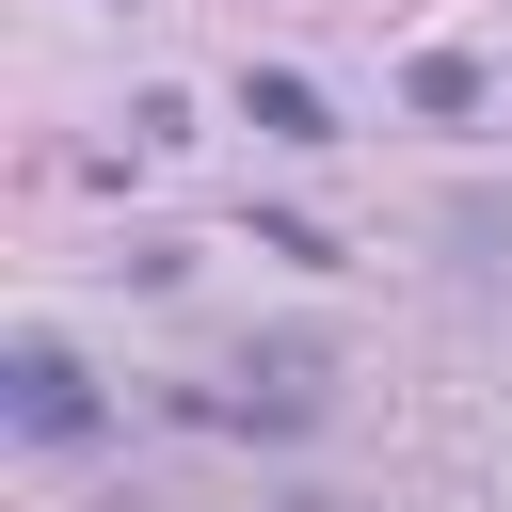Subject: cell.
<instances>
[{"label": "cell", "instance_id": "5b68a950", "mask_svg": "<svg viewBox=\"0 0 512 512\" xmlns=\"http://www.w3.org/2000/svg\"><path fill=\"white\" fill-rule=\"evenodd\" d=\"M288 512H368V496H288Z\"/></svg>", "mask_w": 512, "mask_h": 512}, {"label": "cell", "instance_id": "6da1fadb", "mask_svg": "<svg viewBox=\"0 0 512 512\" xmlns=\"http://www.w3.org/2000/svg\"><path fill=\"white\" fill-rule=\"evenodd\" d=\"M320 400H336V352L320 336H256L224 384H192V416H224V432H320Z\"/></svg>", "mask_w": 512, "mask_h": 512}, {"label": "cell", "instance_id": "3957f363", "mask_svg": "<svg viewBox=\"0 0 512 512\" xmlns=\"http://www.w3.org/2000/svg\"><path fill=\"white\" fill-rule=\"evenodd\" d=\"M240 128H256V144H336V96H320L304 64H240Z\"/></svg>", "mask_w": 512, "mask_h": 512}, {"label": "cell", "instance_id": "7a4b0ae2", "mask_svg": "<svg viewBox=\"0 0 512 512\" xmlns=\"http://www.w3.org/2000/svg\"><path fill=\"white\" fill-rule=\"evenodd\" d=\"M0 416H16L32 448H80V432H96V368H80L64 336H16V352H0Z\"/></svg>", "mask_w": 512, "mask_h": 512}, {"label": "cell", "instance_id": "277c9868", "mask_svg": "<svg viewBox=\"0 0 512 512\" xmlns=\"http://www.w3.org/2000/svg\"><path fill=\"white\" fill-rule=\"evenodd\" d=\"M400 96H416V112H480V96H496V80H480V64H464V48H416V64H400Z\"/></svg>", "mask_w": 512, "mask_h": 512}]
</instances>
